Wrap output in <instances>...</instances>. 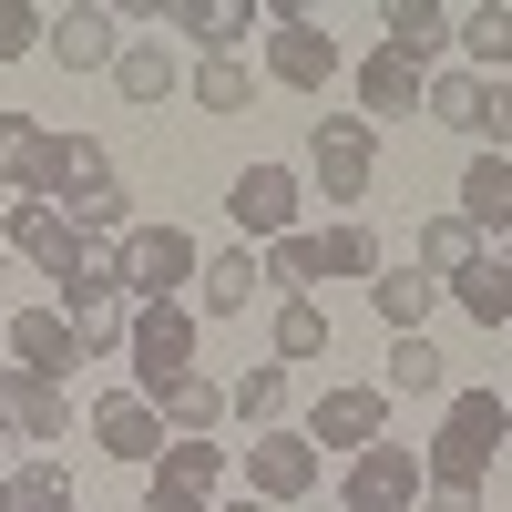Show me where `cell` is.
Segmentation results:
<instances>
[{
	"label": "cell",
	"mask_w": 512,
	"mask_h": 512,
	"mask_svg": "<svg viewBox=\"0 0 512 512\" xmlns=\"http://www.w3.org/2000/svg\"><path fill=\"white\" fill-rule=\"evenodd\" d=\"M93 441H103V461H134V472H154L164 461V420H154V400H134V390H113V400H93Z\"/></svg>",
	"instance_id": "5bb4252c"
},
{
	"label": "cell",
	"mask_w": 512,
	"mask_h": 512,
	"mask_svg": "<svg viewBox=\"0 0 512 512\" xmlns=\"http://www.w3.org/2000/svg\"><path fill=\"white\" fill-rule=\"evenodd\" d=\"M441 379H451V359L431 349V328H420V338H390V369H379V390H390V400H441Z\"/></svg>",
	"instance_id": "83f0119b"
},
{
	"label": "cell",
	"mask_w": 512,
	"mask_h": 512,
	"mask_svg": "<svg viewBox=\"0 0 512 512\" xmlns=\"http://www.w3.org/2000/svg\"><path fill=\"white\" fill-rule=\"evenodd\" d=\"M256 287H267V267H256V246H216V256L195 267V297H185V308H195V318H236V308H246Z\"/></svg>",
	"instance_id": "d6986e66"
},
{
	"label": "cell",
	"mask_w": 512,
	"mask_h": 512,
	"mask_svg": "<svg viewBox=\"0 0 512 512\" xmlns=\"http://www.w3.org/2000/svg\"><path fill=\"white\" fill-rule=\"evenodd\" d=\"M175 52H164V41H123V62H113V93L123 103H164V93H175Z\"/></svg>",
	"instance_id": "f546056e"
},
{
	"label": "cell",
	"mask_w": 512,
	"mask_h": 512,
	"mask_svg": "<svg viewBox=\"0 0 512 512\" xmlns=\"http://www.w3.org/2000/svg\"><path fill=\"white\" fill-rule=\"evenodd\" d=\"M195 328H205V318L185 308V297H154V308H134V338H123V349H134V379H144L134 400H154L175 369H195Z\"/></svg>",
	"instance_id": "8992f818"
},
{
	"label": "cell",
	"mask_w": 512,
	"mask_h": 512,
	"mask_svg": "<svg viewBox=\"0 0 512 512\" xmlns=\"http://www.w3.org/2000/svg\"><path fill=\"white\" fill-rule=\"evenodd\" d=\"M72 338H82V359H113L123 338H134V308H103V318H82Z\"/></svg>",
	"instance_id": "f35d334b"
},
{
	"label": "cell",
	"mask_w": 512,
	"mask_h": 512,
	"mask_svg": "<svg viewBox=\"0 0 512 512\" xmlns=\"http://www.w3.org/2000/svg\"><path fill=\"white\" fill-rule=\"evenodd\" d=\"M52 287H62V318H72V328H82V318H103V308H123V267H113V246H82Z\"/></svg>",
	"instance_id": "7402d4cb"
},
{
	"label": "cell",
	"mask_w": 512,
	"mask_h": 512,
	"mask_svg": "<svg viewBox=\"0 0 512 512\" xmlns=\"http://www.w3.org/2000/svg\"><path fill=\"white\" fill-rule=\"evenodd\" d=\"M195 103L205 113H246L256 103V72L246 62H195Z\"/></svg>",
	"instance_id": "d590c367"
},
{
	"label": "cell",
	"mask_w": 512,
	"mask_h": 512,
	"mask_svg": "<svg viewBox=\"0 0 512 512\" xmlns=\"http://www.w3.org/2000/svg\"><path fill=\"white\" fill-rule=\"evenodd\" d=\"M0 267H11V246H0Z\"/></svg>",
	"instance_id": "bcb514c9"
},
{
	"label": "cell",
	"mask_w": 512,
	"mask_h": 512,
	"mask_svg": "<svg viewBox=\"0 0 512 512\" xmlns=\"http://www.w3.org/2000/svg\"><path fill=\"white\" fill-rule=\"evenodd\" d=\"M62 164H72V134H41L31 113H0V195L52 205L62 195Z\"/></svg>",
	"instance_id": "5b68a950"
},
{
	"label": "cell",
	"mask_w": 512,
	"mask_h": 512,
	"mask_svg": "<svg viewBox=\"0 0 512 512\" xmlns=\"http://www.w3.org/2000/svg\"><path fill=\"white\" fill-rule=\"evenodd\" d=\"M472 144L482 154H512V72H492L482 93H472Z\"/></svg>",
	"instance_id": "e575fe53"
},
{
	"label": "cell",
	"mask_w": 512,
	"mask_h": 512,
	"mask_svg": "<svg viewBox=\"0 0 512 512\" xmlns=\"http://www.w3.org/2000/svg\"><path fill=\"white\" fill-rule=\"evenodd\" d=\"M502 410H512V379H502Z\"/></svg>",
	"instance_id": "f6af8a7d"
},
{
	"label": "cell",
	"mask_w": 512,
	"mask_h": 512,
	"mask_svg": "<svg viewBox=\"0 0 512 512\" xmlns=\"http://www.w3.org/2000/svg\"><path fill=\"white\" fill-rule=\"evenodd\" d=\"M502 441H512L502 390H451L441 431L420 441V472H431V482H472V492H482V472H492V451H502Z\"/></svg>",
	"instance_id": "6da1fadb"
},
{
	"label": "cell",
	"mask_w": 512,
	"mask_h": 512,
	"mask_svg": "<svg viewBox=\"0 0 512 512\" xmlns=\"http://www.w3.org/2000/svg\"><path fill=\"white\" fill-rule=\"evenodd\" d=\"M472 256H482V236L461 226V216H431V226H420V277H431V287H451Z\"/></svg>",
	"instance_id": "4dcf8cb0"
},
{
	"label": "cell",
	"mask_w": 512,
	"mask_h": 512,
	"mask_svg": "<svg viewBox=\"0 0 512 512\" xmlns=\"http://www.w3.org/2000/svg\"><path fill=\"white\" fill-rule=\"evenodd\" d=\"M0 431L11 441H72V390H52V379L0 359Z\"/></svg>",
	"instance_id": "7c38bea8"
},
{
	"label": "cell",
	"mask_w": 512,
	"mask_h": 512,
	"mask_svg": "<svg viewBox=\"0 0 512 512\" xmlns=\"http://www.w3.org/2000/svg\"><path fill=\"white\" fill-rule=\"evenodd\" d=\"M420 93H431V72H420L410 52H390V41L359 62V123H369V134H379L390 113H420Z\"/></svg>",
	"instance_id": "2e32d148"
},
{
	"label": "cell",
	"mask_w": 512,
	"mask_h": 512,
	"mask_svg": "<svg viewBox=\"0 0 512 512\" xmlns=\"http://www.w3.org/2000/svg\"><path fill=\"white\" fill-rule=\"evenodd\" d=\"M441 297H451L472 328H512V256H472V267H461Z\"/></svg>",
	"instance_id": "603a6c76"
},
{
	"label": "cell",
	"mask_w": 512,
	"mask_h": 512,
	"mask_svg": "<svg viewBox=\"0 0 512 512\" xmlns=\"http://www.w3.org/2000/svg\"><path fill=\"white\" fill-rule=\"evenodd\" d=\"M472 236H512V154H472V175H461V205H451Z\"/></svg>",
	"instance_id": "44dd1931"
},
{
	"label": "cell",
	"mask_w": 512,
	"mask_h": 512,
	"mask_svg": "<svg viewBox=\"0 0 512 512\" xmlns=\"http://www.w3.org/2000/svg\"><path fill=\"white\" fill-rule=\"evenodd\" d=\"M420 512H482L472 482H420Z\"/></svg>",
	"instance_id": "ab89813d"
},
{
	"label": "cell",
	"mask_w": 512,
	"mask_h": 512,
	"mask_svg": "<svg viewBox=\"0 0 512 512\" xmlns=\"http://www.w3.org/2000/svg\"><path fill=\"white\" fill-rule=\"evenodd\" d=\"M113 267H123V308H154V297H185L195 287V267H205V246L164 216V226H134L113 246Z\"/></svg>",
	"instance_id": "7a4b0ae2"
},
{
	"label": "cell",
	"mask_w": 512,
	"mask_h": 512,
	"mask_svg": "<svg viewBox=\"0 0 512 512\" xmlns=\"http://www.w3.org/2000/svg\"><path fill=\"white\" fill-rule=\"evenodd\" d=\"M144 512H216V502H185V492H154L144 482Z\"/></svg>",
	"instance_id": "60d3db41"
},
{
	"label": "cell",
	"mask_w": 512,
	"mask_h": 512,
	"mask_svg": "<svg viewBox=\"0 0 512 512\" xmlns=\"http://www.w3.org/2000/svg\"><path fill=\"white\" fill-rule=\"evenodd\" d=\"M256 267H267V287H277V297H318L328 256H318V236H308V226H297V236H277V246H256Z\"/></svg>",
	"instance_id": "f1b7e54d"
},
{
	"label": "cell",
	"mask_w": 512,
	"mask_h": 512,
	"mask_svg": "<svg viewBox=\"0 0 512 512\" xmlns=\"http://www.w3.org/2000/svg\"><path fill=\"white\" fill-rule=\"evenodd\" d=\"M267 21L256 0H164V31H185L205 62H246V31Z\"/></svg>",
	"instance_id": "4fadbf2b"
},
{
	"label": "cell",
	"mask_w": 512,
	"mask_h": 512,
	"mask_svg": "<svg viewBox=\"0 0 512 512\" xmlns=\"http://www.w3.org/2000/svg\"><path fill=\"white\" fill-rule=\"evenodd\" d=\"M144 482L154 492H185V502H226V441H164V461Z\"/></svg>",
	"instance_id": "ffe728a7"
},
{
	"label": "cell",
	"mask_w": 512,
	"mask_h": 512,
	"mask_svg": "<svg viewBox=\"0 0 512 512\" xmlns=\"http://www.w3.org/2000/svg\"><path fill=\"white\" fill-rule=\"evenodd\" d=\"M318 256H328V277H379V267H390V256H379V236H369L359 216L318 226Z\"/></svg>",
	"instance_id": "d6a6232c"
},
{
	"label": "cell",
	"mask_w": 512,
	"mask_h": 512,
	"mask_svg": "<svg viewBox=\"0 0 512 512\" xmlns=\"http://www.w3.org/2000/svg\"><path fill=\"white\" fill-rule=\"evenodd\" d=\"M451 21H461V11H441V0H390V11H379V31H390V52H410L420 72H431V62L451 52Z\"/></svg>",
	"instance_id": "cb8c5ba5"
},
{
	"label": "cell",
	"mask_w": 512,
	"mask_h": 512,
	"mask_svg": "<svg viewBox=\"0 0 512 512\" xmlns=\"http://www.w3.org/2000/svg\"><path fill=\"white\" fill-rule=\"evenodd\" d=\"M41 52H52L62 72H113V62H123V11H103V0H72V11H52Z\"/></svg>",
	"instance_id": "8fae6325"
},
{
	"label": "cell",
	"mask_w": 512,
	"mask_h": 512,
	"mask_svg": "<svg viewBox=\"0 0 512 512\" xmlns=\"http://www.w3.org/2000/svg\"><path fill=\"white\" fill-rule=\"evenodd\" d=\"M502 256H512V236H502Z\"/></svg>",
	"instance_id": "7dc6e473"
},
{
	"label": "cell",
	"mask_w": 512,
	"mask_h": 512,
	"mask_svg": "<svg viewBox=\"0 0 512 512\" xmlns=\"http://www.w3.org/2000/svg\"><path fill=\"white\" fill-rule=\"evenodd\" d=\"M41 31H52V11H31V0H0V62L41 52Z\"/></svg>",
	"instance_id": "74e56055"
},
{
	"label": "cell",
	"mask_w": 512,
	"mask_h": 512,
	"mask_svg": "<svg viewBox=\"0 0 512 512\" xmlns=\"http://www.w3.org/2000/svg\"><path fill=\"white\" fill-rule=\"evenodd\" d=\"M0 246H11V256H31L41 277H62L72 256H82V236H72V216H62V205H11V216H0Z\"/></svg>",
	"instance_id": "e0dca14e"
},
{
	"label": "cell",
	"mask_w": 512,
	"mask_h": 512,
	"mask_svg": "<svg viewBox=\"0 0 512 512\" xmlns=\"http://www.w3.org/2000/svg\"><path fill=\"white\" fill-rule=\"evenodd\" d=\"M226 216H236V246L297 236V175H287V164H246V175L226 185Z\"/></svg>",
	"instance_id": "ba28073f"
},
{
	"label": "cell",
	"mask_w": 512,
	"mask_h": 512,
	"mask_svg": "<svg viewBox=\"0 0 512 512\" xmlns=\"http://www.w3.org/2000/svg\"><path fill=\"white\" fill-rule=\"evenodd\" d=\"M226 420H246V441H256V431H287V369L256 359L246 379H226Z\"/></svg>",
	"instance_id": "484cf974"
},
{
	"label": "cell",
	"mask_w": 512,
	"mask_h": 512,
	"mask_svg": "<svg viewBox=\"0 0 512 512\" xmlns=\"http://www.w3.org/2000/svg\"><path fill=\"white\" fill-rule=\"evenodd\" d=\"M0 349H11V308H0Z\"/></svg>",
	"instance_id": "7bdbcfd3"
},
{
	"label": "cell",
	"mask_w": 512,
	"mask_h": 512,
	"mask_svg": "<svg viewBox=\"0 0 512 512\" xmlns=\"http://www.w3.org/2000/svg\"><path fill=\"white\" fill-rule=\"evenodd\" d=\"M369 308H379V328H390V338H420V318L441 308V287L420 277V267H379V277H369Z\"/></svg>",
	"instance_id": "d4e9b609"
},
{
	"label": "cell",
	"mask_w": 512,
	"mask_h": 512,
	"mask_svg": "<svg viewBox=\"0 0 512 512\" xmlns=\"http://www.w3.org/2000/svg\"><path fill=\"white\" fill-rule=\"evenodd\" d=\"M246 492L267 502V512H277V502H308V492H318V441H308V431H256V441H246Z\"/></svg>",
	"instance_id": "9c48e42d"
},
{
	"label": "cell",
	"mask_w": 512,
	"mask_h": 512,
	"mask_svg": "<svg viewBox=\"0 0 512 512\" xmlns=\"http://www.w3.org/2000/svg\"><path fill=\"white\" fill-rule=\"evenodd\" d=\"M472 93H482L472 72H431V93H420V103H431V123H451V134H472Z\"/></svg>",
	"instance_id": "8d00e7d4"
},
{
	"label": "cell",
	"mask_w": 512,
	"mask_h": 512,
	"mask_svg": "<svg viewBox=\"0 0 512 512\" xmlns=\"http://www.w3.org/2000/svg\"><path fill=\"white\" fill-rule=\"evenodd\" d=\"M216 512H267V502H256V492H246V502H236V492H226V502H216Z\"/></svg>",
	"instance_id": "b9f144b4"
},
{
	"label": "cell",
	"mask_w": 512,
	"mask_h": 512,
	"mask_svg": "<svg viewBox=\"0 0 512 512\" xmlns=\"http://www.w3.org/2000/svg\"><path fill=\"white\" fill-rule=\"evenodd\" d=\"M308 175H318L328 205H359L369 175H379V134H369L359 113H318V134H308Z\"/></svg>",
	"instance_id": "277c9868"
},
{
	"label": "cell",
	"mask_w": 512,
	"mask_h": 512,
	"mask_svg": "<svg viewBox=\"0 0 512 512\" xmlns=\"http://www.w3.org/2000/svg\"><path fill=\"white\" fill-rule=\"evenodd\" d=\"M11 512H72V472H62L52 451H41V461H21V472H11Z\"/></svg>",
	"instance_id": "836d02e7"
},
{
	"label": "cell",
	"mask_w": 512,
	"mask_h": 512,
	"mask_svg": "<svg viewBox=\"0 0 512 512\" xmlns=\"http://www.w3.org/2000/svg\"><path fill=\"white\" fill-rule=\"evenodd\" d=\"M308 441H328V451H369V441H390V390L328 379V390H318V410H308Z\"/></svg>",
	"instance_id": "30bf717a"
},
{
	"label": "cell",
	"mask_w": 512,
	"mask_h": 512,
	"mask_svg": "<svg viewBox=\"0 0 512 512\" xmlns=\"http://www.w3.org/2000/svg\"><path fill=\"white\" fill-rule=\"evenodd\" d=\"M154 420H164L175 441H216V420H226V379H205V369H175V379L154 390Z\"/></svg>",
	"instance_id": "ac0fdd59"
},
{
	"label": "cell",
	"mask_w": 512,
	"mask_h": 512,
	"mask_svg": "<svg viewBox=\"0 0 512 512\" xmlns=\"http://www.w3.org/2000/svg\"><path fill=\"white\" fill-rule=\"evenodd\" d=\"M451 41L472 52V82L512 72V0H482V11H461V21H451Z\"/></svg>",
	"instance_id": "4316f807"
},
{
	"label": "cell",
	"mask_w": 512,
	"mask_h": 512,
	"mask_svg": "<svg viewBox=\"0 0 512 512\" xmlns=\"http://www.w3.org/2000/svg\"><path fill=\"white\" fill-rule=\"evenodd\" d=\"M420 451L410 441H369V451H349V482H338V502L349 512H420Z\"/></svg>",
	"instance_id": "52a82bcc"
},
{
	"label": "cell",
	"mask_w": 512,
	"mask_h": 512,
	"mask_svg": "<svg viewBox=\"0 0 512 512\" xmlns=\"http://www.w3.org/2000/svg\"><path fill=\"white\" fill-rule=\"evenodd\" d=\"M287 359H328V308L318 297H277V369Z\"/></svg>",
	"instance_id": "1f68e13d"
},
{
	"label": "cell",
	"mask_w": 512,
	"mask_h": 512,
	"mask_svg": "<svg viewBox=\"0 0 512 512\" xmlns=\"http://www.w3.org/2000/svg\"><path fill=\"white\" fill-rule=\"evenodd\" d=\"M0 512H11V472H0Z\"/></svg>",
	"instance_id": "ee69618b"
},
{
	"label": "cell",
	"mask_w": 512,
	"mask_h": 512,
	"mask_svg": "<svg viewBox=\"0 0 512 512\" xmlns=\"http://www.w3.org/2000/svg\"><path fill=\"white\" fill-rule=\"evenodd\" d=\"M11 369H31V379H52V390H62V379L82 369L72 318H62V308H21V318H11Z\"/></svg>",
	"instance_id": "9a60e30c"
},
{
	"label": "cell",
	"mask_w": 512,
	"mask_h": 512,
	"mask_svg": "<svg viewBox=\"0 0 512 512\" xmlns=\"http://www.w3.org/2000/svg\"><path fill=\"white\" fill-rule=\"evenodd\" d=\"M267 82H287V93H328L338 82V31L308 0H267Z\"/></svg>",
	"instance_id": "3957f363"
}]
</instances>
